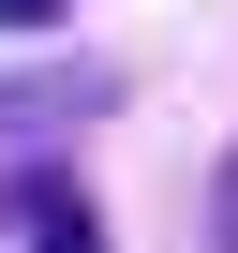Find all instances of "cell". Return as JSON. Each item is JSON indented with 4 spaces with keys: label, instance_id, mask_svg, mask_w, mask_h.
<instances>
[{
    "label": "cell",
    "instance_id": "obj_1",
    "mask_svg": "<svg viewBox=\"0 0 238 253\" xmlns=\"http://www.w3.org/2000/svg\"><path fill=\"white\" fill-rule=\"evenodd\" d=\"M208 253H238V149H223V194H208Z\"/></svg>",
    "mask_w": 238,
    "mask_h": 253
},
{
    "label": "cell",
    "instance_id": "obj_3",
    "mask_svg": "<svg viewBox=\"0 0 238 253\" xmlns=\"http://www.w3.org/2000/svg\"><path fill=\"white\" fill-rule=\"evenodd\" d=\"M45 253H104V238H89V223H75V209H60V223H45Z\"/></svg>",
    "mask_w": 238,
    "mask_h": 253
},
{
    "label": "cell",
    "instance_id": "obj_2",
    "mask_svg": "<svg viewBox=\"0 0 238 253\" xmlns=\"http://www.w3.org/2000/svg\"><path fill=\"white\" fill-rule=\"evenodd\" d=\"M0 30H60V0H0Z\"/></svg>",
    "mask_w": 238,
    "mask_h": 253
}]
</instances>
